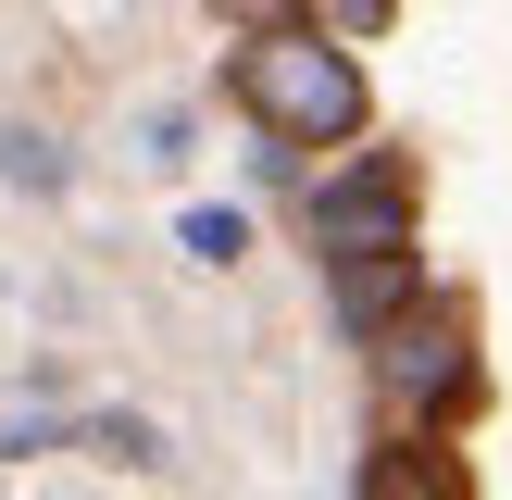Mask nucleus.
Listing matches in <instances>:
<instances>
[{
	"instance_id": "4",
	"label": "nucleus",
	"mask_w": 512,
	"mask_h": 500,
	"mask_svg": "<svg viewBox=\"0 0 512 500\" xmlns=\"http://www.w3.org/2000/svg\"><path fill=\"white\" fill-rule=\"evenodd\" d=\"M375 375H388L400 413L450 400V388H463V313H413V325H388V338H375Z\"/></svg>"
},
{
	"instance_id": "8",
	"label": "nucleus",
	"mask_w": 512,
	"mask_h": 500,
	"mask_svg": "<svg viewBox=\"0 0 512 500\" xmlns=\"http://www.w3.org/2000/svg\"><path fill=\"white\" fill-rule=\"evenodd\" d=\"M363 500H450V488H438V475H425V463H413V450H388V463H375V475H363Z\"/></svg>"
},
{
	"instance_id": "3",
	"label": "nucleus",
	"mask_w": 512,
	"mask_h": 500,
	"mask_svg": "<svg viewBox=\"0 0 512 500\" xmlns=\"http://www.w3.org/2000/svg\"><path fill=\"white\" fill-rule=\"evenodd\" d=\"M325 313L350 325V338H388V325L425 313V263L413 250H363V263H325Z\"/></svg>"
},
{
	"instance_id": "2",
	"label": "nucleus",
	"mask_w": 512,
	"mask_h": 500,
	"mask_svg": "<svg viewBox=\"0 0 512 500\" xmlns=\"http://www.w3.org/2000/svg\"><path fill=\"white\" fill-rule=\"evenodd\" d=\"M313 238H325V263H363V250H413V163L363 150L350 175H325V188H313Z\"/></svg>"
},
{
	"instance_id": "6",
	"label": "nucleus",
	"mask_w": 512,
	"mask_h": 500,
	"mask_svg": "<svg viewBox=\"0 0 512 500\" xmlns=\"http://www.w3.org/2000/svg\"><path fill=\"white\" fill-rule=\"evenodd\" d=\"M0 175H13V188H63V138H38V125H13V138H0Z\"/></svg>"
},
{
	"instance_id": "1",
	"label": "nucleus",
	"mask_w": 512,
	"mask_h": 500,
	"mask_svg": "<svg viewBox=\"0 0 512 500\" xmlns=\"http://www.w3.org/2000/svg\"><path fill=\"white\" fill-rule=\"evenodd\" d=\"M238 100H250L288 150H325V138L363 125V75H350V50L313 38V25H263V38L238 50Z\"/></svg>"
},
{
	"instance_id": "5",
	"label": "nucleus",
	"mask_w": 512,
	"mask_h": 500,
	"mask_svg": "<svg viewBox=\"0 0 512 500\" xmlns=\"http://www.w3.org/2000/svg\"><path fill=\"white\" fill-rule=\"evenodd\" d=\"M175 238H188V263H213V275H225V263L250 250V213H225V200H200V213L175 225Z\"/></svg>"
},
{
	"instance_id": "7",
	"label": "nucleus",
	"mask_w": 512,
	"mask_h": 500,
	"mask_svg": "<svg viewBox=\"0 0 512 500\" xmlns=\"http://www.w3.org/2000/svg\"><path fill=\"white\" fill-rule=\"evenodd\" d=\"M75 438H88V450H113V463H163V438H150L138 413H88Z\"/></svg>"
}]
</instances>
